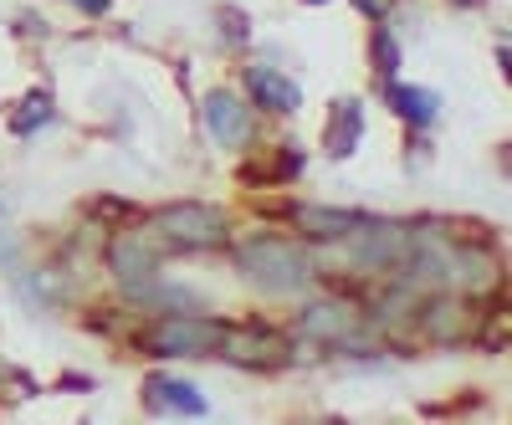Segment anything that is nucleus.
I'll return each instance as SVG.
<instances>
[{"mask_svg": "<svg viewBox=\"0 0 512 425\" xmlns=\"http://www.w3.org/2000/svg\"><path fill=\"white\" fill-rule=\"evenodd\" d=\"M431 328L436 333H461V308L456 303H436L431 308Z\"/></svg>", "mask_w": 512, "mask_h": 425, "instance_id": "14", "label": "nucleus"}, {"mask_svg": "<svg viewBox=\"0 0 512 425\" xmlns=\"http://www.w3.org/2000/svg\"><path fill=\"white\" fill-rule=\"evenodd\" d=\"M108 267L118 272V282L134 292V287H144L149 277H159V246H154V236H144V231H123L113 246H108Z\"/></svg>", "mask_w": 512, "mask_h": 425, "instance_id": "4", "label": "nucleus"}, {"mask_svg": "<svg viewBox=\"0 0 512 425\" xmlns=\"http://www.w3.org/2000/svg\"><path fill=\"white\" fill-rule=\"evenodd\" d=\"M318 338H349V313L338 308V303H318V308H308V318H303Z\"/></svg>", "mask_w": 512, "mask_h": 425, "instance_id": "11", "label": "nucleus"}, {"mask_svg": "<svg viewBox=\"0 0 512 425\" xmlns=\"http://www.w3.org/2000/svg\"><path fill=\"white\" fill-rule=\"evenodd\" d=\"M292 221L308 236H328V241H344L354 226H364V216H354V210H323V205H297Z\"/></svg>", "mask_w": 512, "mask_h": 425, "instance_id": "7", "label": "nucleus"}, {"mask_svg": "<svg viewBox=\"0 0 512 425\" xmlns=\"http://www.w3.org/2000/svg\"><path fill=\"white\" fill-rule=\"evenodd\" d=\"M205 123H210V134H216L226 149H241V144L251 139V113H246V103L231 98V93H210V98H205Z\"/></svg>", "mask_w": 512, "mask_h": 425, "instance_id": "5", "label": "nucleus"}, {"mask_svg": "<svg viewBox=\"0 0 512 425\" xmlns=\"http://www.w3.org/2000/svg\"><path fill=\"white\" fill-rule=\"evenodd\" d=\"M308 6H323V0H308Z\"/></svg>", "mask_w": 512, "mask_h": 425, "instance_id": "17", "label": "nucleus"}, {"mask_svg": "<svg viewBox=\"0 0 512 425\" xmlns=\"http://www.w3.org/2000/svg\"><path fill=\"white\" fill-rule=\"evenodd\" d=\"M216 349H226V328L195 313H175L149 333V354H216Z\"/></svg>", "mask_w": 512, "mask_h": 425, "instance_id": "3", "label": "nucleus"}, {"mask_svg": "<svg viewBox=\"0 0 512 425\" xmlns=\"http://www.w3.org/2000/svg\"><path fill=\"white\" fill-rule=\"evenodd\" d=\"M154 236L200 251V246H226L231 226H226V216H221L216 205H195V200H185V205L159 210V216H154Z\"/></svg>", "mask_w": 512, "mask_h": 425, "instance_id": "2", "label": "nucleus"}, {"mask_svg": "<svg viewBox=\"0 0 512 425\" xmlns=\"http://www.w3.org/2000/svg\"><path fill=\"white\" fill-rule=\"evenodd\" d=\"M149 405H175L185 415H205V400L180 379H149Z\"/></svg>", "mask_w": 512, "mask_h": 425, "instance_id": "10", "label": "nucleus"}, {"mask_svg": "<svg viewBox=\"0 0 512 425\" xmlns=\"http://www.w3.org/2000/svg\"><path fill=\"white\" fill-rule=\"evenodd\" d=\"M374 67H379L384 77H390V72L400 67V47H395V41L384 36V31H374Z\"/></svg>", "mask_w": 512, "mask_h": 425, "instance_id": "13", "label": "nucleus"}, {"mask_svg": "<svg viewBox=\"0 0 512 425\" xmlns=\"http://www.w3.org/2000/svg\"><path fill=\"white\" fill-rule=\"evenodd\" d=\"M26 103H31V108L11 118V129H16V134H31V129H41V123L52 118V98H47V93H36V98H26Z\"/></svg>", "mask_w": 512, "mask_h": 425, "instance_id": "12", "label": "nucleus"}, {"mask_svg": "<svg viewBox=\"0 0 512 425\" xmlns=\"http://www.w3.org/2000/svg\"><path fill=\"white\" fill-rule=\"evenodd\" d=\"M246 88H251V98H256V103L272 108V113H292L297 103H303V93H297V82L277 77L272 67H251V72H246Z\"/></svg>", "mask_w": 512, "mask_h": 425, "instance_id": "6", "label": "nucleus"}, {"mask_svg": "<svg viewBox=\"0 0 512 425\" xmlns=\"http://www.w3.org/2000/svg\"><path fill=\"white\" fill-rule=\"evenodd\" d=\"M390 103L410 123H436V113H441V98L431 88H390Z\"/></svg>", "mask_w": 512, "mask_h": 425, "instance_id": "9", "label": "nucleus"}, {"mask_svg": "<svg viewBox=\"0 0 512 425\" xmlns=\"http://www.w3.org/2000/svg\"><path fill=\"white\" fill-rule=\"evenodd\" d=\"M359 134H364V108L354 103V98H344L333 108V118H328V154H354V144H359Z\"/></svg>", "mask_w": 512, "mask_h": 425, "instance_id": "8", "label": "nucleus"}, {"mask_svg": "<svg viewBox=\"0 0 512 425\" xmlns=\"http://www.w3.org/2000/svg\"><path fill=\"white\" fill-rule=\"evenodd\" d=\"M390 6H395V0H359V11H364L369 21H379L384 11H390Z\"/></svg>", "mask_w": 512, "mask_h": 425, "instance_id": "15", "label": "nucleus"}, {"mask_svg": "<svg viewBox=\"0 0 512 425\" xmlns=\"http://www.w3.org/2000/svg\"><path fill=\"white\" fill-rule=\"evenodd\" d=\"M77 6L88 11V16H103V11H108V0H77Z\"/></svg>", "mask_w": 512, "mask_h": 425, "instance_id": "16", "label": "nucleus"}, {"mask_svg": "<svg viewBox=\"0 0 512 425\" xmlns=\"http://www.w3.org/2000/svg\"><path fill=\"white\" fill-rule=\"evenodd\" d=\"M236 267L246 282H256L262 292H303L313 282V262L308 251H297L292 241L282 236H251L241 251H236Z\"/></svg>", "mask_w": 512, "mask_h": 425, "instance_id": "1", "label": "nucleus"}]
</instances>
